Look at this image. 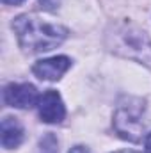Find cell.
Returning <instances> with one entry per match:
<instances>
[{
  "label": "cell",
  "instance_id": "obj_11",
  "mask_svg": "<svg viewBox=\"0 0 151 153\" xmlns=\"http://www.w3.org/2000/svg\"><path fill=\"white\" fill-rule=\"evenodd\" d=\"M23 0H2V4H5V5H18V4H21Z\"/></svg>",
  "mask_w": 151,
  "mask_h": 153
},
{
  "label": "cell",
  "instance_id": "obj_3",
  "mask_svg": "<svg viewBox=\"0 0 151 153\" xmlns=\"http://www.w3.org/2000/svg\"><path fill=\"white\" fill-rule=\"evenodd\" d=\"M144 111H146V105L141 98H128L121 102L114 112L115 132L126 141L139 143L146 134Z\"/></svg>",
  "mask_w": 151,
  "mask_h": 153
},
{
  "label": "cell",
  "instance_id": "obj_4",
  "mask_svg": "<svg viewBox=\"0 0 151 153\" xmlns=\"http://www.w3.org/2000/svg\"><path fill=\"white\" fill-rule=\"evenodd\" d=\"M4 102L9 107L30 109V107L38 105L39 96L32 84H9L4 89Z\"/></svg>",
  "mask_w": 151,
  "mask_h": 153
},
{
  "label": "cell",
  "instance_id": "obj_10",
  "mask_svg": "<svg viewBox=\"0 0 151 153\" xmlns=\"http://www.w3.org/2000/svg\"><path fill=\"white\" fill-rule=\"evenodd\" d=\"M70 153H91L87 148H84V146H75V148H71Z\"/></svg>",
  "mask_w": 151,
  "mask_h": 153
},
{
  "label": "cell",
  "instance_id": "obj_1",
  "mask_svg": "<svg viewBox=\"0 0 151 153\" xmlns=\"http://www.w3.org/2000/svg\"><path fill=\"white\" fill-rule=\"evenodd\" d=\"M13 29L20 41V46L32 53L57 48L68 36V30L64 27L29 14L18 16L13 22Z\"/></svg>",
  "mask_w": 151,
  "mask_h": 153
},
{
  "label": "cell",
  "instance_id": "obj_2",
  "mask_svg": "<svg viewBox=\"0 0 151 153\" xmlns=\"http://www.w3.org/2000/svg\"><path fill=\"white\" fill-rule=\"evenodd\" d=\"M107 45L114 53L151 68V39L139 27L126 22L112 25L107 32Z\"/></svg>",
  "mask_w": 151,
  "mask_h": 153
},
{
  "label": "cell",
  "instance_id": "obj_8",
  "mask_svg": "<svg viewBox=\"0 0 151 153\" xmlns=\"http://www.w3.org/2000/svg\"><path fill=\"white\" fill-rule=\"evenodd\" d=\"M38 153H59V143L57 137L53 134H46L41 141H39Z\"/></svg>",
  "mask_w": 151,
  "mask_h": 153
},
{
  "label": "cell",
  "instance_id": "obj_12",
  "mask_svg": "<svg viewBox=\"0 0 151 153\" xmlns=\"http://www.w3.org/2000/svg\"><path fill=\"white\" fill-rule=\"evenodd\" d=\"M146 153H151V134H148L146 137Z\"/></svg>",
  "mask_w": 151,
  "mask_h": 153
},
{
  "label": "cell",
  "instance_id": "obj_5",
  "mask_svg": "<svg viewBox=\"0 0 151 153\" xmlns=\"http://www.w3.org/2000/svg\"><path fill=\"white\" fill-rule=\"evenodd\" d=\"M38 111H39V117L44 123H61L66 116L62 98L53 89H48L46 93H43V96H39Z\"/></svg>",
  "mask_w": 151,
  "mask_h": 153
},
{
  "label": "cell",
  "instance_id": "obj_13",
  "mask_svg": "<svg viewBox=\"0 0 151 153\" xmlns=\"http://www.w3.org/2000/svg\"><path fill=\"white\" fill-rule=\"evenodd\" d=\"M115 153H137V152H132V150H123V152H115Z\"/></svg>",
  "mask_w": 151,
  "mask_h": 153
},
{
  "label": "cell",
  "instance_id": "obj_6",
  "mask_svg": "<svg viewBox=\"0 0 151 153\" xmlns=\"http://www.w3.org/2000/svg\"><path fill=\"white\" fill-rule=\"evenodd\" d=\"M70 66H71V61L64 55H59V57H50V59L38 61L32 66V71L41 80H59L68 71Z\"/></svg>",
  "mask_w": 151,
  "mask_h": 153
},
{
  "label": "cell",
  "instance_id": "obj_7",
  "mask_svg": "<svg viewBox=\"0 0 151 153\" xmlns=\"http://www.w3.org/2000/svg\"><path fill=\"white\" fill-rule=\"evenodd\" d=\"M23 141V128L16 117H4L2 119V146L7 150L18 148Z\"/></svg>",
  "mask_w": 151,
  "mask_h": 153
},
{
  "label": "cell",
  "instance_id": "obj_9",
  "mask_svg": "<svg viewBox=\"0 0 151 153\" xmlns=\"http://www.w3.org/2000/svg\"><path fill=\"white\" fill-rule=\"evenodd\" d=\"M61 2L62 0H39V4H41V7L44 11H55L61 5Z\"/></svg>",
  "mask_w": 151,
  "mask_h": 153
}]
</instances>
